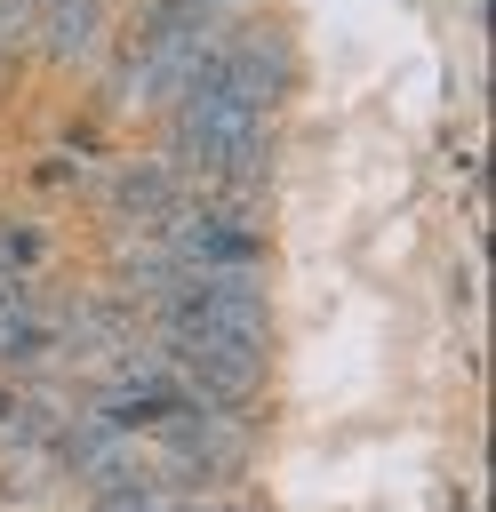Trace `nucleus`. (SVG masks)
Returning <instances> with one entry per match:
<instances>
[{"label": "nucleus", "mask_w": 496, "mask_h": 512, "mask_svg": "<svg viewBox=\"0 0 496 512\" xmlns=\"http://www.w3.org/2000/svg\"><path fill=\"white\" fill-rule=\"evenodd\" d=\"M200 488H176L160 472H136V480H112V488H88V512H192Z\"/></svg>", "instance_id": "nucleus-3"}, {"label": "nucleus", "mask_w": 496, "mask_h": 512, "mask_svg": "<svg viewBox=\"0 0 496 512\" xmlns=\"http://www.w3.org/2000/svg\"><path fill=\"white\" fill-rule=\"evenodd\" d=\"M40 256H48V232L40 224H0V280H24Z\"/></svg>", "instance_id": "nucleus-4"}, {"label": "nucleus", "mask_w": 496, "mask_h": 512, "mask_svg": "<svg viewBox=\"0 0 496 512\" xmlns=\"http://www.w3.org/2000/svg\"><path fill=\"white\" fill-rule=\"evenodd\" d=\"M176 208H184L176 160H136V168L112 176V216H128V224H168Z\"/></svg>", "instance_id": "nucleus-2"}, {"label": "nucleus", "mask_w": 496, "mask_h": 512, "mask_svg": "<svg viewBox=\"0 0 496 512\" xmlns=\"http://www.w3.org/2000/svg\"><path fill=\"white\" fill-rule=\"evenodd\" d=\"M160 16H200V24H216L224 8H248V0H152Z\"/></svg>", "instance_id": "nucleus-5"}, {"label": "nucleus", "mask_w": 496, "mask_h": 512, "mask_svg": "<svg viewBox=\"0 0 496 512\" xmlns=\"http://www.w3.org/2000/svg\"><path fill=\"white\" fill-rule=\"evenodd\" d=\"M144 328L160 336H216V344H272V296L264 272H176L152 304Z\"/></svg>", "instance_id": "nucleus-1"}]
</instances>
